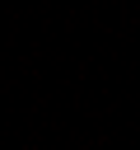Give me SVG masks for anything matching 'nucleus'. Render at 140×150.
Here are the masks:
<instances>
[]
</instances>
